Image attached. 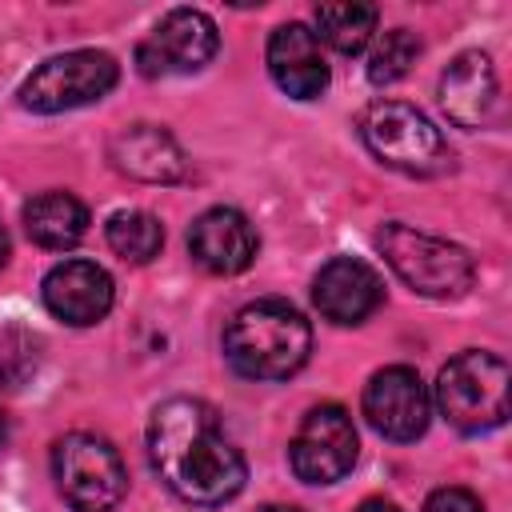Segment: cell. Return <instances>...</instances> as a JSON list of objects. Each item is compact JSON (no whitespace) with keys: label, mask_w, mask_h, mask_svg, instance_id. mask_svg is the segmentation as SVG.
Instances as JSON below:
<instances>
[{"label":"cell","mask_w":512,"mask_h":512,"mask_svg":"<svg viewBox=\"0 0 512 512\" xmlns=\"http://www.w3.org/2000/svg\"><path fill=\"white\" fill-rule=\"evenodd\" d=\"M508 384H512V372L504 356L468 348L440 368L436 408L456 432L480 436L508 420Z\"/></svg>","instance_id":"4"},{"label":"cell","mask_w":512,"mask_h":512,"mask_svg":"<svg viewBox=\"0 0 512 512\" xmlns=\"http://www.w3.org/2000/svg\"><path fill=\"white\" fill-rule=\"evenodd\" d=\"M188 252H192V260L204 272H212V276H236V272H244L256 260L260 236H256L252 220L240 208L216 204V208H208V212H200L192 220V228H188Z\"/></svg>","instance_id":"11"},{"label":"cell","mask_w":512,"mask_h":512,"mask_svg":"<svg viewBox=\"0 0 512 512\" xmlns=\"http://www.w3.org/2000/svg\"><path fill=\"white\" fill-rule=\"evenodd\" d=\"M52 480L68 508L112 512L128 492V468L120 452L96 432H68L52 448Z\"/></svg>","instance_id":"6"},{"label":"cell","mask_w":512,"mask_h":512,"mask_svg":"<svg viewBox=\"0 0 512 512\" xmlns=\"http://www.w3.org/2000/svg\"><path fill=\"white\" fill-rule=\"evenodd\" d=\"M364 416L384 440L408 444V440L424 436L428 416H432V396H428L420 372L408 364L372 372V380L364 384Z\"/></svg>","instance_id":"10"},{"label":"cell","mask_w":512,"mask_h":512,"mask_svg":"<svg viewBox=\"0 0 512 512\" xmlns=\"http://www.w3.org/2000/svg\"><path fill=\"white\" fill-rule=\"evenodd\" d=\"M416 56H420L416 32L392 28V32H384V36L376 40V48L368 52V80H372V84H396V80H404V76L412 72Z\"/></svg>","instance_id":"20"},{"label":"cell","mask_w":512,"mask_h":512,"mask_svg":"<svg viewBox=\"0 0 512 512\" xmlns=\"http://www.w3.org/2000/svg\"><path fill=\"white\" fill-rule=\"evenodd\" d=\"M440 108L456 128H488L500 108V80L484 52H460L440 76Z\"/></svg>","instance_id":"15"},{"label":"cell","mask_w":512,"mask_h":512,"mask_svg":"<svg viewBox=\"0 0 512 512\" xmlns=\"http://www.w3.org/2000/svg\"><path fill=\"white\" fill-rule=\"evenodd\" d=\"M120 80V64L108 52L96 48H76L44 60L24 84H20V104L40 116L72 112L84 104L104 100Z\"/></svg>","instance_id":"7"},{"label":"cell","mask_w":512,"mask_h":512,"mask_svg":"<svg viewBox=\"0 0 512 512\" xmlns=\"http://www.w3.org/2000/svg\"><path fill=\"white\" fill-rule=\"evenodd\" d=\"M312 20H316V32H312V36H316L320 44L336 48L340 56H356V52H364V48L372 44L380 12H376L372 4L348 0V4H320Z\"/></svg>","instance_id":"18"},{"label":"cell","mask_w":512,"mask_h":512,"mask_svg":"<svg viewBox=\"0 0 512 512\" xmlns=\"http://www.w3.org/2000/svg\"><path fill=\"white\" fill-rule=\"evenodd\" d=\"M360 456V440H356V424L340 404H316L292 444H288V464L296 472V480L304 484H336L352 472Z\"/></svg>","instance_id":"8"},{"label":"cell","mask_w":512,"mask_h":512,"mask_svg":"<svg viewBox=\"0 0 512 512\" xmlns=\"http://www.w3.org/2000/svg\"><path fill=\"white\" fill-rule=\"evenodd\" d=\"M148 460L160 484L196 508L228 504L248 480L244 452L228 440L220 416L196 396H172L152 412Z\"/></svg>","instance_id":"1"},{"label":"cell","mask_w":512,"mask_h":512,"mask_svg":"<svg viewBox=\"0 0 512 512\" xmlns=\"http://www.w3.org/2000/svg\"><path fill=\"white\" fill-rule=\"evenodd\" d=\"M260 512H300V508H284V504H272V508H260Z\"/></svg>","instance_id":"26"},{"label":"cell","mask_w":512,"mask_h":512,"mask_svg":"<svg viewBox=\"0 0 512 512\" xmlns=\"http://www.w3.org/2000/svg\"><path fill=\"white\" fill-rule=\"evenodd\" d=\"M4 444H8V416L0 412V452H4Z\"/></svg>","instance_id":"25"},{"label":"cell","mask_w":512,"mask_h":512,"mask_svg":"<svg viewBox=\"0 0 512 512\" xmlns=\"http://www.w3.org/2000/svg\"><path fill=\"white\" fill-rule=\"evenodd\" d=\"M8 252H12V248H8V232H4V228H0V268H4V264H8Z\"/></svg>","instance_id":"24"},{"label":"cell","mask_w":512,"mask_h":512,"mask_svg":"<svg viewBox=\"0 0 512 512\" xmlns=\"http://www.w3.org/2000/svg\"><path fill=\"white\" fill-rule=\"evenodd\" d=\"M36 348L40 340L24 328H8L0 336V388H16L36 368Z\"/></svg>","instance_id":"21"},{"label":"cell","mask_w":512,"mask_h":512,"mask_svg":"<svg viewBox=\"0 0 512 512\" xmlns=\"http://www.w3.org/2000/svg\"><path fill=\"white\" fill-rule=\"evenodd\" d=\"M104 236H108V248L128 260V264H148L152 256H160L164 248V228L152 212H140V208H128V212H116L108 216L104 224Z\"/></svg>","instance_id":"19"},{"label":"cell","mask_w":512,"mask_h":512,"mask_svg":"<svg viewBox=\"0 0 512 512\" xmlns=\"http://www.w3.org/2000/svg\"><path fill=\"white\" fill-rule=\"evenodd\" d=\"M312 352L308 320L276 296L244 304L224 328V356L248 380H288Z\"/></svg>","instance_id":"2"},{"label":"cell","mask_w":512,"mask_h":512,"mask_svg":"<svg viewBox=\"0 0 512 512\" xmlns=\"http://www.w3.org/2000/svg\"><path fill=\"white\" fill-rule=\"evenodd\" d=\"M108 160L124 176L144 180V184H172L188 168L180 144L160 124H128V128H120L108 140Z\"/></svg>","instance_id":"16"},{"label":"cell","mask_w":512,"mask_h":512,"mask_svg":"<svg viewBox=\"0 0 512 512\" xmlns=\"http://www.w3.org/2000/svg\"><path fill=\"white\" fill-rule=\"evenodd\" d=\"M40 296H44V308L72 324V328H92L108 316L112 308V276L92 264V260H60L44 284H40Z\"/></svg>","instance_id":"12"},{"label":"cell","mask_w":512,"mask_h":512,"mask_svg":"<svg viewBox=\"0 0 512 512\" xmlns=\"http://www.w3.org/2000/svg\"><path fill=\"white\" fill-rule=\"evenodd\" d=\"M220 48L216 24L200 8H172L160 16L148 40L136 48V64L148 80L156 76H188L200 72Z\"/></svg>","instance_id":"9"},{"label":"cell","mask_w":512,"mask_h":512,"mask_svg":"<svg viewBox=\"0 0 512 512\" xmlns=\"http://www.w3.org/2000/svg\"><path fill=\"white\" fill-rule=\"evenodd\" d=\"M376 248L384 252L392 272L412 292L432 296V300L464 296L476 280V264L460 244L420 232V228H408V224H384L376 232Z\"/></svg>","instance_id":"5"},{"label":"cell","mask_w":512,"mask_h":512,"mask_svg":"<svg viewBox=\"0 0 512 512\" xmlns=\"http://www.w3.org/2000/svg\"><path fill=\"white\" fill-rule=\"evenodd\" d=\"M424 512H484V504L468 488H436L424 500Z\"/></svg>","instance_id":"22"},{"label":"cell","mask_w":512,"mask_h":512,"mask_svg":"<svg viewBox=\"0 0 512 512\" xmlns=\"http://www.w3.org/2000/svg\"><path fill=\"white\" fill-rule=\"evenodd\" d=\"M356 512H404V508L392 504V500H384V496H372V500H364Z\"/></svg>","instance_id":"23"},{"label":"cell","mask_w":512,"mask_h":512,"mask_svg":"<svg viewBox=\"0 0 512 512\" xmlns=\"http://www.w3.org/2000/svg\"><path fill=\"white\" fill-rule=\"evenodd\" d=\"M24 232L32 244H40L48 252H68L88 232V208L72 192H60V188L36 192L24 204Z\"/></svg>","instance_id":"17"},{"label":"cell","mask_w":512,"mask_h":512,"mask_svg":"<svg viewBox=\"0 0 512 512\" xmlns=\"http://www.w3.org/2000/svg\"><path fill=\"white\" fill-rule=\"evenodd\" d=\"M312 300L324 320L332 324H364L380 304H384V284L376 268H368L356 256H332L316 280H312Z\"/></svg>","instance_id":"13"},{"label":"cell","mask_w":512,"mask_h":512,"mask_svg":"<svg viewBox=\"0 0 512 512\" xmlns=\"http://www.w3.org/2000/svg\"><path fill=\"white\" fill-rule=\"evenodd\" d=\"M268 76L292 100H316L328 88V60L324 44L312 36L308 24H280L268 36Z\"/></svg>","instance_id":"14"},{"label":"cell","mask_w":512,"mask_h":512,"mask_svg":"<svg viewBox=\"0 0 512 512\" xmlns=\"http://www.w3.org/2000/svg\"><path fill=\"white\" fill-rule=\"evenodd\" d=\"M360 140L364 148L404 172V176H420V180H432V176H444L452 172V148L444 140V132L412 104L404 100H376L360 112Z\"/></svg>","instance_id":"3"}]
</instances>
